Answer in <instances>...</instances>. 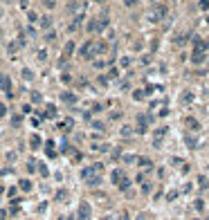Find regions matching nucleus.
Segmentation results:
<instances>
[{"label":"nucleus","mask_w":209,"mask_h":220,"mask_svg":"<svg viewBox=\"0 0 209 220\" xmlns=\"http://www.w3.org/2000/svg\"><path fill=\"white\" fill-rule=\"evenodd\" d=\"M79 56H81V59H92V56H94V41H85L79 47Z\"/></svg>","instance_id":"1"},{"label":"nucleus","mask_w":209,"mask_h":220,"mask_svg":"<svg viewBox=\"0 0 209 220\" xmlns=\"http://www.w3.org/2000/svg\"><path fill=\"white\" fill-rule=\"evenodd\" d=\"M101 171H103V164H92V166H85V168H81V177H83V180L94 177V175H99Z\"/></svg>","instance_id":"2"},{"label":"nucleus","mask_w":209,"mask_h":220,"mask_svg":"<svg viewBox=\"0 0 209 220\" xmlns=\"http://www.w3.org/2000/svg\"><path fill=\"white\" fill-rule=\"evenodd\" d=\"M153 121V117H148V114H139L137 117V128H135V132H139V135H144V132L148 130V123Z\"/></svg>","instance_id":"3"},{"label":"nucleus","mask_w":209,"mask_h":220,"mask_svg":"<svg viewBox=\"0 0 209 220\" xmlns=\"http://www.w3.org/2000/svg\"><path fill=\"white\" fill-rule=\"evenodd\" d=\"M0 90H5L7 97H14V94H11V81H9L7 74H0Z\"/></svg>","instance_id":"4"},{"label":"nucleus","mask_w":209,"mask_h":220,"mask_svg":"<svg viewBox=\"0 0 209 220\" xmlns=\"http://www.w3.org/2000/svg\"><path fill=\"white\" fill-rule=\"evenodd\" d=\"M90 213H92L90 204L88 202H81V207H79V220H90Z\"/></svg>","instance_id":"5"},{"label":"nucleus","mask_w":209,"mask_h":220,"mask_svg":"<svg viewBox=\"0 0 209 220\" xmlns=\"http://www.w3.org/2000/svg\"><path fill=\"white\" fill-rule=\"evenodd\" d=\"M205 61H207V52H198V50L191 52V63H193V65H200V63H205Z\"/></svg>","instance_id":"6"},{"label":"nucleus","mask_w":209,"mask_h":220,"mask_svg":"<svg viewBox=\"0 0 209 220\" xmlns=\"http://www.w3.org/2000/svg\"><path fill=\"white\" fill-rule=\"evenodd\" d=\"M164 14H166V7H164V5H160L155 11H153V16H151V20H153V23H160V20L164 18Z\"/></svg>","instance_id":"7"},{"label":"nucleus","mask_w":209,"mask_h":220,"mask_svg":"<svg viewBox=\"0 0 209 220\" xmlns=\"http://www.w3.org/2000/svg\"><path fill=\"white\" fill-rule=\"evenodd\" d=\"M184 123L189 126V130H191V132H198V130H200V121H198L196 117H187Z\"/></svg>","instance_id":"8"},{"label":"nucleus","mask_w":209,"mask_h":220,"mask_svg":"<svg viewBox=\"0 0 209 220\" xmlns=\"http://www.w3.org/2000/svg\"><path fill=\"white\" fill-rule=\"evenodd\" d=\"M61 101H63V103H77V94H72V92H61Z\"/></svg>","instance_id":"9"},{"label":"nucleus","mask_w":209,"mask_h":220,"mask_svg":"<svg viewBox=\"0 0 209 220\" xmlns=\"http://www.w3.org/2000/svg\"><path fill=\"white\" fill-rule=\"evenodd\" d=\"M85 20V16L83 14H79L77 18H74V23H70V32H74V29H79V27H81V23Z\"/></svg>","instance_id":"10"},{"label":"nucleus","mask_w":209,"mask_h":220,"mask_svg":"<svg viewBox=\"0 0 209 220\" xmlns=\"http://www.w3.org/2000/svg\"><path fill=\"white\" fill-rule=\"evenodd\" d=\"M72 52H74V41H68L65 47H63V56L68 59V56H72Z\"/></svg>","instance_id":"11"},{"label":"nucleus","mask_w":209,"mask_h":220,"mask_svg":"<svg viewBox=\"0 0 209 220\" xmlns=\"http://www.w3.org/2000/svg\"><path fill=\"white\" fill-rule=\"evenodd\" d=\"M121 177H124V173H121L119 168H115V171L110 173V180H112V184H119V180H121Z\"/></svg>","instance_id":"12"},{"label":"nucleus","mask_w":209,"mask_h":220,"mask_svg":"<svg viewBox=\"0 0 209 220\" xmlns=\"http://www.w3.org/2000/svg\"><path fill=\"white\" fill-rule=\"evenodd\" d=\"M88 186H99L101 184V177L99 175H94V177H88V182H85Z\"/></svg>","instance_id":"13"},{"label":"nucleus","mask_w":209,"mask_h":220,"mask_svg":"<svg viewBox=\"0 0 209 220\" xmlns=\"http://www.w3.org/2000/svg\"><path fill=\"white\" fill-rule=\"evenodd\" d=\"M184 141H187V146H189V148H198V141H196V137L187 135V137H184Z\"/></svg>","instance_id":"14"},{"label":"nucleus","mask_w":209,"mask_h":220,"mask_svg":"<svg viewBox=\"0 0 209 220\" xmlns=\"http://www.w3.org/2000/svg\"><path fill=\"white\" fill-rule=\"evenodd\" d=\"M137 166L148 168V166H151V159H148V157H137Z\"/></svg>","instance_id":"15"},{"label":"nucleus","mask_w":209,"mask_h":220,"mask_svg":"<svg viewBox=\"0 0 209 220\" xmlns=\"http://www.w3.org/2000/svg\"><path fill=\"white\" fill-rule=\"evenodd\" d=\"M117 186H119V189H121V191H128V186H130V180H128V177H121V180H119V184H117Z\"/></svg>","instance_id":"16"},{"label":"nucleus","mask_w":209,"mask_h":220,"mask_svg":"<svg viewBox=\"0 0 209 220\" xmlns=\"http://www.w3.org/2000/svg\"><path fill=\"white\" fill-rule=\"evenodd\" d=\"M41 27H43V29L52 27V18H50V16H43V18H41Z\"/></svg>","instance_id":"17"},{"label":"nucleus","mask_w":209,"mask_h":220,"mask_svg":"<svg viewBox=\"0 0 209 220\" xmlns=\"http://www.w3.org/2000/svg\"><path fill=\"white\" fill-rule=\"evenodd\" d=\"M23 79H25V81H32V79H34V72H32L30 68H25V70H23Z\"/></svg>","instance_id":"18"},{"label":"nucleus","mask_w":209,"mask_h":220,"mask_svg":"<svg viewBox=\"0 0 209 220\" xmlns=\"http://www.w3.org/2000/svg\"><path fill=\"white\" fill-rule=\"evenodd\" d=\"M121 135H124V137H130V135H133V126H121Z\"/></svg>","instance_id":"19"},{"label":"nucleus","mask_w":209,"mask_h":220,"mask_svg":"<svg viewBox=\"0 0 209 220\" xmlns=\"http://www.w3.org/2000/svg\"><path fill=\"white\" fill-rule=\"evenodd\" d=\"M92 128L94 130H106V123L103 121H92Z\"/></svg>","instance_id":"20"},{"label":"nucleus","mask_w":209,"mask_h":220,"mask_svg":"<svg viewBox=\"0 0 209 220\" xmlns=\"http://www.w3.org/2000/svg\"><path fill=\"white\" fill-rule=\"evenodd\" d=\"M144 97H146V94L142 92V90H135V92H133V99H135V101H142Z\"/></svg>","instance_id":"21"},{"label":"nucleus","mask_w":209,"mask_h":220,"mask_svg":"<svg viewBox=\"0 0 209 220\" xmlns=\"http://www.w3.org/2000/svg\"><path fill=\"white\" fill-rule=\"evenodd\" d=\"M101 110H103V106H101V103H94V106H92V110H90V112H92V114H99Z\"/></svg>","instance_id":"22"},{"label":"nucleus","mask_w":209,"mask_h":220,"mask_svg":"<svg viewBox=\"0 0 209 220\" xmlns=\"http://www.w3.org/2000/svg\"><path fill=\"white\" fill-rule=\"evenodd\" d=\"M43 5H45L47 9H54V7H56V0H43Z\"/></svg>","instance_id":"23"},{"label":"nucleus","mask_w":209,"mask_h":220,"mask_svg":"<svg viewBox=\"0 0 209 220\" xmlns=\"http://www.w3.org/2000/svg\"><path fill=\"white\" fill-rule=\"evenodd\" d=\"M20 189H32V182H30V180H20Z\"/></svg>","instance_id":"24"},{"label":"nucleus","mask_w":209,"mask_h":220,"mask_svg":"<svg viewBox=\"0 0 209 220\" xmlns=\"http://www.w3.org/2000/svg\"><path fill=\"white\" fill-rule=\"evenodd\" d=\"M124 162L130 164V162H137V155H124Z\"/></svg>","instance_id":"25"},{"label":"nucleus","mask_w":209,"mask_h":220,"mask_svg":"<svg viewBox=\"0 0 209 220\" xmlns=\"http://www.w3.org/2000/svg\"><path fill=\"white\" fill-rule=\"evenodd\" d=\"M27 18H30V23H36V20H39V16H36L34 11H27Z\"/></svg>","instance_id":"26"},{"label":"nucleus","mask_w":209,"mask_h":220,"mask_svg":"<svg viewBox=\"0 0 209 220\" xmlns=\"http://www.w3.org/2000/svg\"><path fill=\"white\" fill-rule=\"evenodd\" d=\"M30 141H32V144H34V148H39V144H41V139L36 137V135H32V139H30Z\"/></svg>","instance_id":"27"},{"label":"nucleus","mask_w":209,"mask_h":220,"mask_svg":"<svg viewBox=\"0 0 209 220\" xmlns=\"http://www.w3.org/2000/svg\"><path fill=\"white\" fill-rule=\"evenodd\" d=\"M191 99H193V94H189V92H187V94H182V103H189Z\"/></svg>","instance_id":"28"},{"label":"nucleus","mask_w":209,"mask_h":220,"mask_svg":"<svg viewBox=\"0 0 209 220\" xmlns=\"http://www.w3.org/2000/svg\"><path fill=\"white\" fill-rule=\"evenodd\" d=\"M198 184L205 189V186H207V177H205V175H200V177H198Z\"/></svg>","instance_id":"29"},{"label":"nucleus","mask_w":209,"mask_h":220,"mask_svg":"<svg viewBox=\"0 0 209 220\" xmlns=\"http://www.w3.org/2000/svg\"><path fill=\"white\" fill-rule=\"evenodd\" d=\"M151 189H153V184H151V182H144V186H142V191H144V193H148Z\"/></svg>","instance_id":"30"},{"label":"nucleus","mask_w":209,"mask_h":220,"mask_svg":"<svg viewBox=\"0 0 209 220\" xmlns=\"http://www.w3.org/2000/svg\"><path fill=\"white\" fill-rule=\"evenodd\" d=\"M94 68L101 70V68H106V61H94Z\"/></svg>","instance_id":"31"},{"label":"nucleus","mask_w":209,"mask_h":220,"mask_svg":"<svg viewBox=\"0 0 209 220\" xmlns=\"http://www.w3.org/2000/svg\"><path fill=\"white\" fill-rule=\"evenodd\" d=\"M196 209H198V211H202V209H205V202H202V200H196Z\"/></svg>","instance_id":"32"},{"label":"nucleus","mask_w":209,"mask_h":220,"mask_svg":"<svg viewBox=\"0 0 209 220\" xmlns=\"http://www.w3.org/2000/svg\"><path fill=\"white\" fill-rule=\"evenodd\" d=\"M54 38H56L54 32H47V34H45V41H54Z\"/></svg>","instance_id":"33"},{"label":"nucleus","mask_w":209,"mask_h":220,"mask_svg":"<svg viewBox=\"0 0 209 220\" xmlns=\"http://www.w3.org/2000/svg\"><path fill=\"white\" fill-rule=\"evenodd\" d=\"M130 63H133V61H130V59H128V56H126V59H121V68H128V65H130Z\"/></svg>","instance_id":"34"},{"label":"nucleus","mask_w":209,"mask_h":220,"mask_svg":"<svg viewBox=\"0 0 209 220\" xmlns=\"http://www.w3.org/2000/svg\"><path fill=\"white\" fill-rule=\"evenodd\" d=\"M5 114H7V106H5V103H0V117H5Z\"/></svg>","instance_id":"35"},{"label":"nucleus","mask_w":209,"mask_h":220,"mask_svg":"<svg viewBox=\"0 0 209 220\" xmlns=\"http://www.w3.org/2000/svg\"><path fill=\"white\" fill-rule=\"evenodd\" d=\"M45 59H47V54H45V50H41L39 52V61H45Z\"/></svg>","instance_id":"36"},{"label":"nucleus","mask_w":209,"mask_h":220,"mask_svg":"<svg viewBox=\"0 0 209 220\" xmlns=\"http://www.w3.org/2000/svg\"><path fill=\"white\" fill-rule=\"evenodd\" d=\"M61 79H63V83H70V81H72V76H70V74H63Z\"/></svg>","instance_id":"37"},{"label":"nucleus","mask_w":209,"mask_h":220,"mask_svg":"<svg viewBox=\"0 0 209 220\" xmlns=\"http://www.w3.org/2000/svg\"><path fill=\"white\" fill-rule=\"evenodd\" d=\"M200 7H202V9H207V7H209V0H202V2H200Z\"/></svg>","instance_id":"38"},{"label":"nucleus","mask_w":209,"mask_h":220,"mask_svg":"<svg viewBox=\"0 0 209 220\" xmlns=\"http://www.w3.org/2000/svg\"><path fill=\"white\" fill-rule=\"evenodd\" d=\"M5 216H7L5 211H0V220H5Z\"/></svg>","instance_id":"39"},{"label":"nucleus","mask_w":209,"mask_h":220,"mask_svg":"<svg viewBox=\"0 0 209 220\" xmlns=\"http://www.w3.org/2000/svg\"><path fill=\"white\" fill-rule=\"evenodd\" d=\"M94 2H99V5H103V2H106V0H94Z\"/></svg>","instance_id":"40"},{"label":"nucleus","mask_w":209,"mask_h":220,"mask_svg":"<svg viewBox=\"0 0 209 220\" xmlns=\"http://www.w3.org/2000/svg\"><path fill=\"white\" fill-rule=\"evenodd\" d=\"M2 2H5V5H9V2H11V0H2Z\"/></svg>","instance_id":"41"},{"label":"nucleus","mask_w":209,"mask_h":220,"mask_svg":"<svg viewBox=\"0 0 209 220\" xmlns=\"http://www.w3.org/2000/svg\"><path fill=\"white\" fill-rule=\"evenodd\" d=\"M0 36H2V29H0Z\"/></svg>","instance_id":"42"}]
</instances>
